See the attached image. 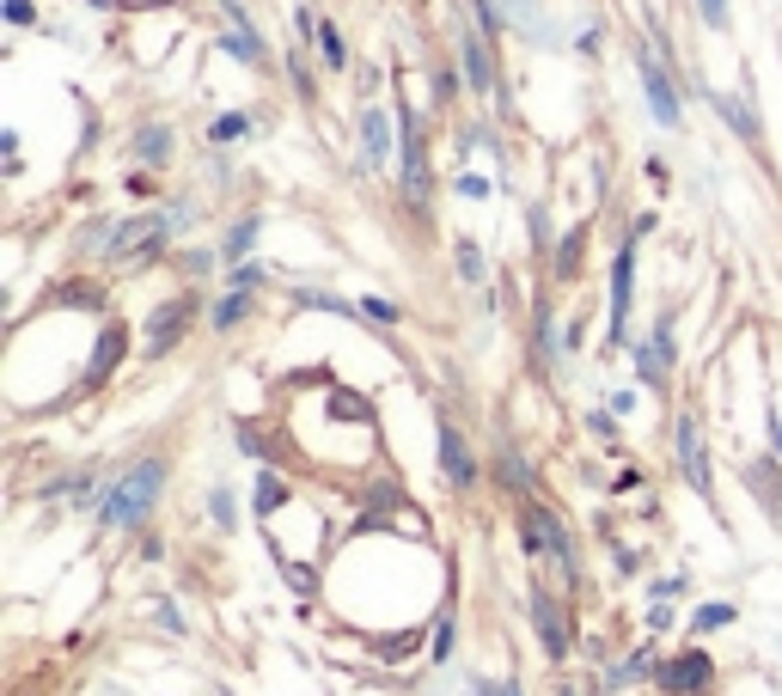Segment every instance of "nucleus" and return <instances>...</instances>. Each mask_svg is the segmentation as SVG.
Instances as JSON below:
<instances>
[{
	"mask_svg": "<svg viewBox=\"0 0 782 696\" xmlns=\"http://www.w3.org/2000/svg\"><path fill=\"white\" fill-rule=\"evenodd\" d=\"M165 489V459L160 452H147V459H135L122 477H110L105 489H98V526H141L147 513H153V501H160Z\"/></svg>",
	"mask_w": 782,
	"mask_h": 696,
	"instance_id": "1",
	"label": "nucleus"
},
{
	"mask_svg": "<svg viewBox=\"0 0 782 696\" xmlns=\"http://www.w3.org/2000/svg\"><path fill=\"white\" fill-rule=\"evenodd\" d=\"M519 538H526L532 556H557L563 575H569V587H581V563H575V538L557 526V513L544 507V501H526L519 507Z\"/></svg>",
	"mask_w": 782,
	"mask_h": 696,
	"instance_id": "2",
	"label": "nucleus"
},
{
	"mask_svg": "<svg viewBox=\"0 0 782 696\" xmlns=\"http://www.w3.org/2000/svg\"><path fill=\"white\" fill-rule=\"evenodd\" d=\"M165 238H172V221H165V214H135V221L117 226L110 257H117V264H153L165 250Z\"/></svg>",
	"mask_w": 782,
	"mask_h": 696,
	"instance_id": "3",
	"label": "nucleus"
},
{
	"mask_svg": "<svg viewBox=\"0 0 782 696\" xmlns=\"http://www.w3.org/2000/svg\"><path fill=\"white\" fill-rule=\"evenodd\" d=\"M673 459H678V477H685V483L697 489L703 501L716 495V477H709V452H703V428H697V416H690V409H678V421H673Z\"/></svg>",
	"mask_w": 782,
	"mask_h": 696,
	"instance_id": "4",
	"label": "nucleus"
},
{
	"mask_svg": "<svg viewBox=\"0 0 782 696\" xmlns=\"http://www.w3.org/2000/svg\"><path fill=\"white\" fill-rule=\"evenodd\" d=\"M196 293H172L165 306H153V318H147V361L172 355L178 342H184V330L196 324Z\"/></svg>",
	"mask_w": 782,
	"mask_h": 696,
	"instance_id": "5",
	"label": "nucleus"
},
{
	"mask_svg": "<svg viewBox=\"0 0 782 696\" xmlns=\"http://www.w3.org/2000/svg\"><path fill=\"white\" fill-rule=\"evenodd\" d=\"M654 684H661V696H709L716 690V660L703 647H685L678 660L654 666Z\"/></svg>",
	"mask_w": 782,
	"mask_h": 696,
	"instance_id": "6",
	"label": "nucleus"
},
{
	"mask_svg": "<svg viewBox=\"0 0 782 696\" xmlns=\"http://www.w3.org/2000/svg\"><path fill=\"white\" fill-rule=\"evenodd\" d=\"M636 79H642V93H649L654 122H661V129H678V86H673L666 62L649 50V43H636Z\"/></svg>",
	"mask_w": 782,
	"mask_h": 696,
	"instance_id": "7",
	"label": "nucleus"
},
{
	"mask_svg": "<svg viewBox=\"0 0 782 696\" xmlns=\"http://www.w3.org/2000/svg\"><path fill=\"white\" fill-rule=\"evenodd\" d=\"M435 452H440V477H447L452 489H478V459H471L459 421H452L447 409L435 416Z\"/></svg>",
	"mask_w": 782,
	"mask_h": 696,
	"instance_id": "8",
	"label": "nucleus"
},
{
	"mask_svg": "<svg viewBox=\"0 0 782 696\" xmlns=\"http://www.w3.org/2000/svg\"><path fill=\"white\" fill-rule=\"evenodd\" d=\"M630 288H636V233L618 245L611 257V342L630 336Z\"/></svg>",
	"mask_w": 782,
	"mask_h": 696,
	"instance_id": "9",
	"label": "nucleus"
},
{
	"mask_svg": "<svg viewBox=\"0 0 782 696\" xmlns=\"http://www.w3.org/2000/svg\"><path fill=\"white\" fill-rule=\"evenodd\" d=\"M526 611H532V630H538V647H544V654H550V660H569V618H563V599H557V592L538 587Z\"/></svg>",
	"mask_w": 782,
	"mask_h": 696,
	"instance_id": "10",
	"label": "nucleus"
},
{
	"mask_svg": "<svg viewBox=\"0 0 782 696\" xmlns=\"http://www.w3.org/2000/svg\"><path fill=\"white\" fill-rule=\"evenodd\" d=\"M398 129H404V190H410L416 208H428V153H422V122H416V110H398Z\"/></svg>",
	"mask_w": 782,
	"mask_h": 696,
	"instance_id": "11",
	"label": "nucleus"
},
{
	"mask_svg": "<svg viewBox=\"0 0 782 696\" xmlns=\"http://www.w3.org/2000/svg\"><path fill=\"white\" fill-rule=\"evenodd\" d=\"M563 355H569V342L557 336V306L538 300V306H532V367H538V373H557Z\"/></svg>",
	"mask_w": 782,
	"mask_h": 696,
	"instance_id": "12",
	"label": "nucleus"
},
{
	"mask_svg": "<svg viewBox=\"0 0 782 696\" xmlns=\"http://www.w3.org/2000/svg\"><path fill=\"white\" fill-rule=\"evenodd\" d=\"M122 349H129V324H117V318H110V324L98 330V349H93V367H86V385H105L110 373H117Z\"/></svg>",
	"mask_w": 782,
	"mask_h": 696,
	"instance_id": "13",
	"label": "nucleus"
},
{
	"mask_svg": "<svg viewBox=\"0 0 782 696\" xmlns=\"http://www.w3.org/2000/svg\"><path fill=\"white\" fill-rule=\"evenodd\" d=\"M361 147H367V165H373V171L392 165V117H385L379 105L361 110Z\"/></svg>",
	"mask_w": 782,
	"mask_h": 696,
	"instance_id": "14",
	"label": "nucleus"
},
{
	"mask_svg": "<svg viewBox=\"0 0 782 696\" xmlns=\"http://www.w3.org/2000/svg\"><path fill=\"white\" fill-rule=\"evenodd\" d=\"M709 105L721 110V122H728L740 141H758V117H752V105L746 98H728V93H709Z\"/></svg>",
	"mask_w": 782,
	"mask_h": 696,
	"instance_id": "15",
	"label": "nucleus"
},
{
	"mask_svg": "<svg viewBox=\"0 0 782 696\" xmlns=\"http://www.w3.org/2000/svg\"><path fill=\"white\" fill-rule=\"evenodd\" d=\"M464 79H471V93H490V86H495L490 50H483V38H478V31H471V38H464Z\"/></svg>",
	"mask_w": 782,
	"mask_h": 696,
	"instance_id": "16",
	"label": "nucleus"
},
{
	"mask_svg": "<svg viewBox=\"0 0 782 696\" xmlns=\"http://www.w3.org/2000/svg\"><path fill=\"white\" fill-rule=\"evenodd\" d=\"M135 159H141V165H165V159H172V129H165V122H147V129L135 135Z\"/></svg>",
	"mask_w": 782,
	"mask_h": 696,
	"instance_id": "17",
	"label": "nucleus"
},
{
	"mask_svg": "<svg viewBox=\"0 0 782 696\" xmlns=\"http://www.w3.org/2000/svg\"><path fill=\"white\" fill-rule=\"evenodd\" d=\"M221 50L226 55H239V62L245 67H264V38H257V25H233V31H226V38H221Z\"/></svg>",
	"mask_w": 782,
	"mask_h": 696,
	"instance_id": "18",
	"label": "nucleus"
},
{
	"mask_svg": "<svg viewBox=\"0 0 782 696\" xmlns=\"http://www.w3.org/2000/svg\"><path fill=\"white\" fill-rule=\"evenodd\" d=\"M746 483L758 489V501H764L770 520H782V477H776V464H752V471H746Z\"/></svg>",
	"mask_w": 782,
	"mask_h": 696,
	"instance_id": "19",
	"label": "nucleus"
},
{
	"mask_svg": "<svg viewBox=\"0 0 782 696\" xmlns=\"http://www.w3.org/2000/svg\"><path fill=\"white\" fill-rule=\"evenodd\" d=\"M257 233H264V221H257V214H245V221H233V233H226V264H245V250L257 245Z\"/></svg>",
	"mask_w": 782,
	"mask_h": 696,
	"instance_id": "20",
	"label": "nucleus"
},
{
	"mask_svg": "<svg viewBox=\"0 0 782 696\" xmlns=\"http://www.w3.org/2000/svg\"><path fill=\"white\" fill-rule=\"evenodd\" d=\"M581 250H587V226H575V233L557 245V264H550V269H557V281H575V276H581Z\"/></svg>",
	"mask_w": 782,
	"mask_h": 696,
	"instance_id": "21",
	"label": "nucleus"
},
{
	"mask_svg": "<svg viewBox=\"0 0 782 696\" xmlns=\"http://www.w3.org/2000/svg\"><path fill=\"white\" fill-rule=\"evenodd\" d=\"M251 318V288H233L221 306H214V330H239Z\"/></svg>",
	"mask_w": 782,
	"mask_h": 696,
	"instance_id": "22",
	"label": "nucleus"
},
{
	"mask_svg": "<svg viewBox=\"0 0 782 696\" xmlns=\"http://www.w3.org/2000/svg\"><path fill=\"white\" fill-rule=\"evenodd\" d=\"M293 306H312V312H331V318H361V306L336 300V293H312V288H293Z\"/></svg>",
	"mask_w": 782,
	"mask_h": 696,
	"instance_id": "23",
	"label": "nucleus"
},
{
	"mask_svg": "<svg viewBox=\"0 0 782 696\" xmlns=\"http://www.w3.org/2000/svg\"><path fill=\"white\" fill-rule=\"evenodd\" d=\"M319 55H324V67H343L349 62V43H343V25H331V19H319Z\"/></svg>",
	"mask_w": 782,
	"mask_h": 696,
	"instance_id": "24",
	"label": "nucleus"
},
{
	"mask_svg": "<svg viewBox=\"0 0 782 696\" xmlns=\"http://www.w3.org/2000/svg\"><path fill=\"white\" fill-rule=\"evenodd\" d=\"M355 306H361V318H367V324H379V330L404 324V306H398V300H379V293H367V300H355Z\"/></svg>",
	"mask_w": 782,
	"mask_h": 696,
	"instance_id": "25",
	"label": "nucleus"
},
{
	"mask_svg": "<svg viewBox=\"0 0 782 696\" xmlns=\"http://www.w3.org/2000/svg\"><path fill=\"white\" fill-rule=\"evenodd\" d=\"M281 501H288V483H281L276 471H264V477H257V513H264V520H276Z\"/></svg>",
	"mask_w": 782,
	"mask_h": 696,
	"instance_id": "26",
	"label": "nucleus"
},
{
	"mask_svg": "<svg viewBox=\"0 0 782 696\" xmlns=\"http://www.w3.org/2000/svg\"><path fill=\"white\" fill-rule=\"evenodd\" d=\"M452 257H459V276L464 281H490V264H483V250L471 245V238H459V245H452Z\"/></svg>",
	"mask_w": 782,
	"mask_h": 696,
	"instance_id": "27",
	"label": "nucleus"
},
{
	"mask_svg": "<svg viewBox=\"0 0 782 696\" xmlns=\"http://www.w3.org/2000/svg\"><path fill=\"white\" fill-rule=\"evenodd\" d=\"M502 477H507V489H514V495H532V471H526V459H519L514 447H502Z\"/></svg>",
	"mask_w": 782,
	"mask_h": 696,
	"instance_id": "28",
	"label": "nucleus"
},
{
	"mask_svg": "<svg viewBox=\"0 0 782 696\" xmlns=\"http://www.w3.org/2000/svg\"><path fill=\"white\" fill-rule=\"evenodd\" d=\"M239 135H251V117L245 110H226V117H214V129H208V141H239Z\"/></svg>",
	"mask_w": 782,
	"mask_h": 696,
	"instance_id": "29",
	"label": "nucleus"
},
{
	"mask_svg": "<svg viewBox=\"0 0 782 696\" xmlns=\"http://www.w3.org/2000/svg\"><path fill=\"white\" fill-rule=\"evenodd\" d=\"M86 483H93V471H67L55 477V483H43V501H62V495H86ZM93 501V495H86Z\"/></svg>",
	"mask_w": 782,
	"mask_h": 696,
	"instance_id": "30",
	"label": "nucleus"
},
{
	"mask_svg": "<svg viewBox=\"0 0 782 696\" xmlns=\"http://www.w3.org/2000/svg\"><path fill=\"white\" fill-rule=\"evenodd\" d=\"M654 355H661V367H673L678 361V342H673V312H661V324H654V342H649Z\"/></svg>",
	"mask_w": 782,
	"mask_h": 696,
	"instance_id": "31",
	"label": "nucleus"
},
{
	"mask_svg": "<svg viewBox=\"0 0 782 696\" xmlns=\"http://www.w3.org/2000/svg\"><path fill=\"white\" fill-rule=\"evenodd\" d=\"M208 513H214V526H221V532H233V526H239V507H233V489H214V495H208Z\"/></svg>",
	"mask_w": 782,
	"mask_h": 696,
	"instance_id": "32",
	"label": "nucleus"
},
{
	"mask_svg": "<svg viewBox=\"0 0 782 696\" xmlns=\"http://www.w3.org/2000/svg\"><path fill=\"white\" fill-rule=\"evenodd\" d=\"M721 623H733V604H703L697 618H690V630L709 635V630H721Z\"/></svg>",
	"mask_w": 782,
	"mask_h": 696,
	"instance_id": "33",
	"label": "nucleus"
},
{
	"mask_svg": "<svg viewBox=\"0 0 782 696\" xmlns=\"http://www.w3.org/2000/svg\"><path fill=\"white\" fill-rule=\"evenodd\" d=\"M428 654H435L440 666L452 660V611H440V623H435V647H428Z\"/></svg>",
	"mask_w": 782,
	"mask_h": 696,
	"instance_id": "34",
	"label": "nucleus"
},
{
	"mask_svg": "<svg viewBox=\"0 0 782 696\" xmlns=\"http://www.w3.org/2000/svg\"><path fill=\"white\" fill-rule=\"evenodd\" d=\"M233 433H239V447L251 452V459H276V452H269V440H264V433L251 428V421H239V428H233Z\"/></svg>",
	"mask_w": 782,
	"mask_h": 696,
	"instance_id": "35",
	"label": "nucleus"
},
{
	"mask_svg": "<svg viewBox=\"0 0 782 696\" xmlns=\"http://www.w3.org/2000/svg\"><path fill=\"white\" fill-rule=\"evenodd\" d=\"M459 196H464V202H490V178H483V171H464V178H459Z\"/></svg>",
	"mask_w": 782,
	"mask_h": 696,
	"instance_id": "36",
	"label": "nucleus"
},
{
	"mask_svg": "<svg viewBox=\"0 0 782 696\" xmlns=\"http://www.w3.org/2000/svg\"><path fill=\"white\" fill-rule=\"evenodd\" d=\"M697 13L709 31H728V0H697Z\"/></svg>",
	"mask_w": 782,
	"mask_h": 696,
	"instance_id": "37",
	"label": "nucleus"
},
{
	"mask_svg": "<svg viewBox=\"0 0 782 696\" xmlns=\"http://www.w3.org/2000/svg\"><path fill=\"white\" fill-rule=\"evenodd\" d=\"M226 281H233V288H264V269H257V264H233V269H226Z\"/></svg>",
	"mask_w": 782,
	"mask_h": 696,
	"instance_id": "38",
	"label": "nucleus"
},
{
	"mask_svg": "<svg viewBox=\"0 0 782 696\" xmlns=\"http://www.w3.org/2000/svg\"><path fill=\"white\" fill-rule=\"evenodd\" d=\"M526 226H532V245L544 250V238H550V214H544V208H532V214H526Z\"/></svg>",
	"mask_w": 782,
	"mask_h": 696,
	"instance_id": "39",
	"label": "nucleus"
},
{
	"mask_svg": "<svg viewBox=\"0 0 782 696\" xmlns=\"http://www.w3.org/2000/svg\"><path fill=\"white\" fill-rule=\"evenodd\" d=\"M678 592H685V575H673V580H661V587H654V604H673Z\"/></svg>",
	"mask_w": 782,
	"mask_h": 696,
	"instance_id": "40",
	"label": "nucleus"
},
{
	"mask_svg": "<svg viewBox=\"0 0 782 696\" xmlns=\"http://www.w3.org/2000/svg\"><path fill=\"white\" fill-rule=\"evenodd\" d=\"M471 696H519V684H514V678H502V684H471Z\"/></svg>",
	"mask_w": 782,
	"mask_h": 696,
	"instance_id": "41",
	"label": "nucleus"
},
{
	"mask_svg": "<svg viewBox=\"0 0 782 696\" xmlns=\"http://www.w3.org/2000/svg\"><path fill=\"white\" fill-rule=\"evenodd\" d=\"M31 19H38L31 13V0H7V25H31Z\"/></svg>",
	"mask_w": 782,
	"mask_h": 696,
	"instance_id": "42",
	"label": "nucleus"
},
{
	"mask_svg": "<svg viewBox=\"0 0 782 696\" xmlns=\"http://www.w3.org/2000/svg\"><path fill=\"white\" fill-rule=\"evenodd\" d=\"M770 459L782 464V416H776V409H770Z\"/></svg>",
	"mask_w": 782,
	"mask_h": 696,
	"instance_id": "43",
	"label": "nucleus"
},
{
	"mask_svg": "<svg viewBox=\"0 0 782 696\" xmlns=\"http://www.w3.org/2000/svg\"><path fill=\"white\" fill-rule=\"evenodd\" d=\"M160 623H165V630H184V618H178V604H172V599H160Z\"/></svg>",
	"mask_w": 782,
	"mask_h": 696,
	"instance_id": "44",
	"label": "nucleus"
}]
</instances>
